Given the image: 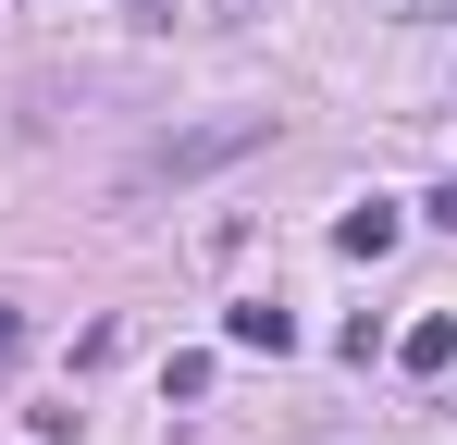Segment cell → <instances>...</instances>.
<instances>
[{"instance_id": "cell-4", "label": "cell", "mask_w": 457, "mask_h": 445, "mask_svg": "<svg viewBox=\"0 0 457 445\" xmlns=\"http://www.w3.org/2000/svg\"><path fill=\"white\" fill-rule=\"evenodd\" d=\"M395 359L420 371V383H433V371H457V322H445V309H433V322H408V334H395Z\"/></svg>"}, {"instance_id": "cell-5", "label": "cell", "mask_w": 457, "mask_h": 445, "mask_svg": "<svg viewBox=\"0 0 457 445\" xmlns=\"http://www.w3.org/2000/svg\"><path fill=\"white\" fill-rule=\"evenodd\" d=\"M420 211H433V222H445V235H457V186H433V198H420Z\"/></svg>"}, {"instance_id": "cell-3", "label": "cell", "mask_w": 457, "mask_h": 445, "mask_svg": "<svg viewBox=\"0 0 457 445\" xmlns=\"http://www.w3.org/2000/svg\"><path fill=\"white\" fill-rule=\"evenodd\" d=\"M395 235H408V211H395V198H359V211L334 222V248H346V260H383Z\"/></svg>"}, {"instance_id": "cell-7", "label": "cell", "mask_w": 457, "mask_h": 445, "mask_svg": "<svg viewBox=\"0 0 457 445\" xmlns=\"http://www.w3.org/2000/svg\"><path fill=\"white\" fill-rule=\"evenodd\" d=\"M420 13H457V0H420Z\"/></svg>"}, {"instance_id": "cell-6", "label": "cell", "mask_w": 457, "mask_h": 445, "mask_svg": "<svg viewBox=\"0 0 457 445\" xmlns=\"http://www.w3.org/2000/svg\"><path fill=\"white\" fill-rule=\"evenodd\" d=\"M12 347H25V322H12V309H0V359H12Z\"/></svg>"}, {"instance_id": "cell-1", "label": "cell", "mask_w": 457, "mask_h": 445, "mask_svg": "<svg viewBox=\"0 0 457 445\" xmlns=\"http://www.w3.org/2000/svg\"><path fill=\"white\" fill-rule=\"evenodd\" d=\"M272 137V112H223V124H186V137H149L137 148V186H186V173H211V161H235V148Z\"/></svg>"}, {"instance_id": "cell-2", "label": "cell", "mask_w": 457, "mask_h": 445, "mask_svg": "<svg viewBox=\"0 0 457 445\" xmlns=\"http://www.w3.org/2000/svg\"><path fill=\"white\" fill-rule=\"evenodd\" d=\"M223 334L247 347V359H285V347H297V309H272V297H235V309H223Z\"/></svg>"}]
</instances>
